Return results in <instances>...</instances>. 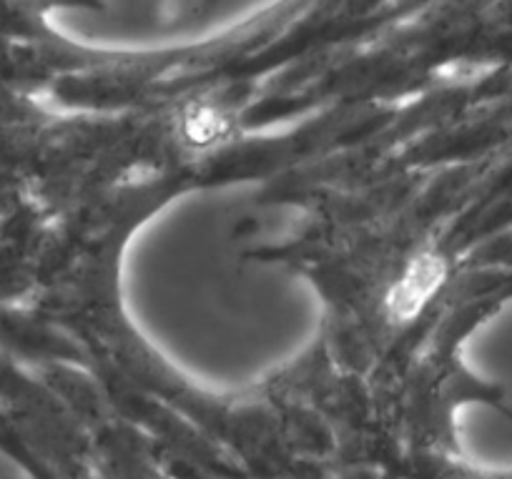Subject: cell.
<instances>
[{
	"instance_id": "1",
	"label": "cell",
	"mask_w": 512,
	"mask_h": 479,
	"mask_svg": "<svg viewBox=\"0 0 512 479\" xmlns=\"http://www.w3.org/2000/svg\"><path fill=\"white\" fill-rule=\"evenodd\" d=\"M299 209L259 179L186 184L118 241L113 304L161 372L209 402L262 392L307 362L329 301L292 254Z\"/></svg>"
},
{
	"instance_id": "2",
	"label": "cell",
	"mask_w": 512,
	"mask_h": 479,
	"mask_svg": "<svg viewBox=\"0 0 512 479\" xmlns=\"http://www.w3.org/2000/svg\"><path fill=\"white\" fill-rule=\"evenodd\" d=\"M0 479H41V474L11 447L0 442Z\"/></svg>"
}]
</instances>
